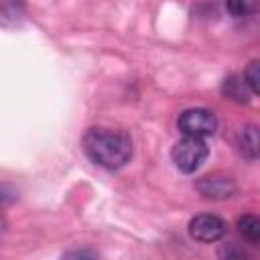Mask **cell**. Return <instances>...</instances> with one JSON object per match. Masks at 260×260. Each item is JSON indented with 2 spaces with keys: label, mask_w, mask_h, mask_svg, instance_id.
I'll return each instance as SVG.
<instances>
[{
  "label": "cell",
  "mask_w": 260,
  "mask_h": 260,
  "mask_svg": "<svg viewBox=\"0 0 260 260\" xmlns=\"http://www.w3.org/2000/svg\"><path fill=\"white\" fill-rule=\"evenodd\" d=\"M87 158L108 171H118L132 158V140L124 130L93 126L81 140Z\"/></svg>",
  "instance_id": "1"
},
{
  "label": "cell",
  "mask_w": 260,
  "mask_h": 260,
  "mask_svg": "<svg viewBox=\"0 0 260 260\" xmlns=\"http://www.w3.org/2000/svg\"><path fill=\"white\" fill-rule=\"evenodd\" d=\"M207 144L197 136H183L171 150V158L181 173H195L207 158Z\"/></svg>",
  "instance_id": "2"
},
{
  "label": "cell",
  "mask_w": 260,
  "mask_h": 260,
  "mask_svg": "<svg viewBox=\"0 0 260 260\" xmlns=\"http://www.w3.org/2000/svg\"><path fill=\"white\" fill-rule=\"evenodd\" d=\"M179 130L185 136H197V138H205L215 134L217 130V118L213 112L205 110V108H191L185 110L179 120H177Z\"/></svg>",
  "instance_id": "3"
},
{
  "label": "cell",
  "mask_w": 260,
  "mask_h": 260,
  "mask_svg": "<svg viewBox=\"0 0 260 260\" xmlns=\"http://www.w3.org/2000/svg\"><path fill=\"white\" fill-rule=\"evenodd\" d=\"M189 234L197 242L211 244V242H217L219 238H223L225 221L213 213H201L189 221Z\"/></svg>",
  "instance_id": "4"
},
{
  "label": "cell",
  "mask_w": 260,
  "mask_h": 260,
  "mask_svg": "<svg viewBox=\"0 0 260 260\" xmlns=\"http://www.w3.org/2000/svg\"><path fill=\"white\" fill-rule=\"evenodd\" d=\"M195 189L205 197V199H228L236 193V181L232 177L223 175H211L203 177L197 181Z\"/></svg>",
  "instance_id": "5"
},
{
  "label": "cell",
  "mask_w": 260,
  "mask_h": 260,
  "mask_svg": "<svg viewBox=\"0 0 260 260\" xmlns=\"http://www.w3.org/2000/svg\"><path fill=\"white\" fill-rule=\"evenodd\" d=\"M258 146H260V140H258V128L256 126H244L240 132H238V148L242 152V156H246L248 160H256L258 158Z\"/></svg>",
  "instance_id": "6"
},
{
  "label": "cell",
  "mask_w": 260,
  "mask_h": 260,
  "mask_svg": "<svg viewBox=\"0 0 260 260\" xmlns=\"http://www.w3.org/2000/svg\"><path fill=\"white\" fill-rule=\"evenodd\" d=\"M221 91H223L225 98H230V100H234L238 104L250 102V93H252L242 75H230V77H225L223 83H221Z\"/></svg>",
  "instance_id": "7"
},
{
  "label": "cell",
  "mask_w": 260,
  "mask_h": 260,
  "mask_svg": "<svg viewBox=\"0 0 260 260\" xmlns=\"http://www.w3.org/2000/svg\"><path fill=\"white\" fill-rule=\"evenodd\" d=\"M238 232L252 244L260 242V219L252 213H246L238 219Z\"/></svg>",
  "instance_id": "8"
},
{
  "label": "cell",
  "mask_w": 260,
  "mask_h": 260,
  "mask_svg": "<svg viewBox=\"0 0 260 260\" xmlns=\"http://www.w3.org/2000/svg\"><path fill=\"white\" fill-rule=\"evenodd\" d=\"M225 8L232 16H248L258 10V0H225Z\"/></svg>",
  "instance_id": "9"
},
{
  "label": "cell",
  "mask_w": 260,
  "mask_h": 260,
  "mask_svg": "<svg viewBox=\"0 0 260 260\" xmlns=\"http://www.w3.org/2000/svg\"><path fill=\"white\" fill-rule=\"evenodd\" d=\"M258 69H260L258 61H250V65L246 67V71H244V75H242L252 93H258V91H260V75H258Z\"/></svg>",
  "instance_id": "10"
},
{
  "label": "cell",
  "mask_w": 260,
  "mask_h": 260,
  "mask_svg": "<svg viewBox=\"0 0 260 260\" xmlns=\"http://www.w3.org/2000/svg\"><path fill=\"white\" fill-rule=\"evenodd\" d=\"M22 10H24V0H0V12L4 14V18L16 20L18 16H22Z\"/></svg>",
  "instance_id": "11"
}]
</instances>
